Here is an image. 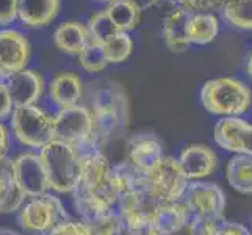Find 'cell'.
I'll return each mask as SVG.
<instances>
[{
	"label": "cell",
	"instance_id": "24",
	"mask_svg": "<svg viewBox=\"0 0 252 235\" xmlns=\"http://www.w3.org/2000/svg\"><path fill=\"white\" fill-rule=\"evenodd\" d=\"M229 185L241 195H252V157L233 155L225 167Z\"/></svg>",
	"mask_w": 252,
	"mask_h": 235
},
{
	"label": "cell",
	"instance_id": "14",
	"mask_svg": "<svg viewBox=\"0 0 252 235\" xmlns=\"http://www.w3.org/2000/svg\"><path fill=\"white\" fill-rule=\"evenodd\" d=\"M164 157L163 144L152 134H136L127 141V162L141 174L152 169Z\"/></svg>",
	"mask_w": 252,
	"mask_h": 235
},
{
	"label": "cell",
	"instance_id": "17",
	"mask_svg": "<svg viewBox=\"0 0 252 235\" xmlns=\"http://www.w3.org/2000/svg\"><path fill=\"white\" fill-rule=\"evenodd\" d=\"M143 185V174L138 171L132 163L123 160L111 165L108 172V191L115 204L119 199L133 193Z\"/></svg>",
	"mask_w": 252,
	"mask_h": 235
},
{
	"label": "cell",
	"instance_id": "25",
	"mask_svg": "<svg viewBox=\"0 0 252 235\" xmlns=\"http://www.w3.org/2000/svg\"><path fill=\"white\" fill-rule=\"evenodd\" d=\"M187 229L189 235H252L243 224L227 221L224 216L216 220H191Z\"/></svg>",
	"mask_w": 252,
	"mask_h": 235
},
{
	"label": "cell",
	"instance_id": "22",
	"mask_svg": "<svg viewBox=\"0 0 252 235\" xmlns=\"http://www.w3.org/2000/svg\"><path fill=\"white\" fill-rule=\"evenodd\" d=\"M88 41L90 36L85 25L72 21L62 24L54 33L55 46L69 55H79L83 47L88 44Z\"/></svg>",
	"mask_w": 252,
	"mask_h": 235
},
{
	"label": "cell",
	"instance_id": "9",
	"mask_svg": "<svg viewBox=\"0 0 252 235\" xmlns=\"http://www.w3.org/2000/svg\"><path fill=\"white\" fill-rule=\"evenodd\" d=\"M215 143L235 155L252 157V124L240 116L221 118L215 124Z\"/></svg>",
	"mask_w": 252,
	"mask_h": 235
},
{
	"label": "cell",
	"instance_id": "7",
	"mask_svg": "<svg viewBox=\"0 0 252 235\" xmlns=\"http://www.w3.org/2000/svg\"><path fill=\"white\" fill-rule=\"evenodd\" d=\"M144 187L158 202L180 201L189 180L182 172L177 159L164 155L152 169L143 174Z\"/></svg>",
	"mask_w": 252,
	"mask_h": 235
},
{
	"label": "cell",
	"instance_id": "11",
	"mask_svg": "<svg viewBox=\"0 0 252 235\" xmlns=\"http://www.w3.org/2000/svg\"><path fill=\"white\" fill-rule=\"evenodd\" d=\"M30 42L17 30H0V80L27 67Z\"/></svg>",
	"mask_w": 252,
	"mask_h": 235
},
{
	"label": "cell",
	"instance_id": "37",
	"mask_svg": "<svg viewBox=\"0 0 252 235\" xmlns=\"http://www.w3.org/2000/svg\"><path fill=\"white\" fill-rule=\"evenodd\" d=\"M246 72H248L249 78L252 80V52L249 54V57H248V62H246Z\"/></svg>",
	"mask_w": 252,
	"mask_h": 235
},
{
	"label": "cell",
	"instance_id": "35",
	"mask_svg": "<svg viewBox=\"0 0 252 235\" xmlns=\"http://www.w3.org/2000/svg\"><path fill=\"white\" fill-rule=\"evenodd\" d=\"M127 235H164L152 221H143L127 228Z\"/></svg>",
	"mask_w": 252,
	"mask_h": 235
},
{
	"label": "cell",
	"instance_id": "20",
	"mask_svg": "<svg viewBox=\"0 0 252 235\" xmlns=\"http://www.w3.org/2000/svg\"><path fill=\"white\" fill-rule=\"evenodd\" d=\"M185 33L189 44H208L220 33L218 16L215 13H189L185 25Z\"/></svg>",
	"mask_w": 252,
	"mask_h": 235
},
{
	"label": "cell",
	"instance_id": "2",
	"mask_svg": "<svg viewBox=\"0 0 252 235\" xmlns=\"http://www.w3.org/2000/svg\"><path fill=\"white\" fill-rule=\"evenodd\" d=\"M201 103L215 116H241L252 105V90L246 82L237 77L212 78L202 86Z\"/></svg>",
	"mask_w": 252,
	"mask_h": 235
},
{
	"label": "cell",
	"instance_id": "19",
	"mask_svg": "<svg viewBox=\"0 0 252 235\" xmlns=\"http://www.w3.org/2000/svg\"><path fill=\"white\" fill-rule=\"evenodd\" d=\"M58 10L60 0H17V17L27 27H44Z\"/></svg>",
	"mask_w": 252,
	"mask_h": 235
},
{
	"label": "cell",
	"instance_id": "4",
	"mask_svg": "<svg viewBox=\"0 0 252 235\" xmlns=\"http://www.w3.org/2000/svg\"><path fill=\"white\" fill-rule=\"evenodd\" d=\"M55 123V140L64 141L75 147L77 151L85 152L94 147L103 149V143L94 132V123L91 111L86 105H74L60 108L54 116Z\"/></svg>",
	"mask_w": 252,
	"mask_h": 235
},
{
	"label": "cell",
	"instance_id": "21",
	"mask_svg": "<svg viewBox=\"0 0 252 235\" xmlns=\"http://www.w3.org/2000/svg\"><path fill=\"white\" fill-rule=\"evenodd\" d=\"M152 223L164 235H174L187 228L189 223V216L187 213V208L180 201L160 202L154 210Z\"/></svg>",
	"mask_w": 252,
	"mask_h": 235
},
{
	"label": "cell",
	"instance_id": "1",
	"mask_svg": "<svg viewBox=\"0 0 252 235\" xmlns=\"http://www.w3.org/2000/svg\"><path fill=\"white\" fill-rule=\"evenodd\" d=\"M88 108L93 116L94 132L105 144L127 129V96L118 83H97L93 86Z\"/></svg>",
	"mask_w": 252,
	"mask_h": 235
},
{
	"label": "cell",
	"instance_id": "38",
	"mask_svg": "<svg viewBox=\"0 0 252 235\" xmlns=\"http://www.w3.org/2000/svg\"><path fill=\"white\" fill-rule=\"evenodd\" d=\"M0 235H22V234L17 231H13L10 228H0Z\"/></svg>",
	"mask_w": 252,
	"mask_h": 235
},
{
	"label": "cell",
	"instance_id": "34",
	"mask_svg": "<svg viewBox=\"0 0 252 235\" xmlns=\"http://www.w3.org/2000/svg\"><path fill=\"white\" fill-rule=\"evenodd\" d=\"M14 105L13 101L10 98V93H8V88L3 80H0V121L6 119L8 116H11Z\"/></svg>",
	"mask_w": 252,
	"mask_h": 235
},
{
	"label": "cell",
	"instance_id": "28",
	"mask_svg": "<svg viewBox=\"0 0 252 235\" xmlns=\"http://www.w3.org/2000/svg\"><path fill=\"white\" fill-rule=\"evenodd\" d=\"M79 63L86 72L91 74L100 72L110 65L105 55V49H103L102 44L94 41H88V44L79 54Z\"/></svg>",
	"mask_w": 252,
	"mask_h": 235
},
{
	"label": "cell",
	"instance_id": "16",
	"mask_svg": "<svg viewBox=\"0 0 252 235\" xmlns=\"http://www.w3.org/2000/svg\"><path fill=\"white\" fill-rule=\"evenodd\" d=\"M27 198L16 180L13 159L0 157V213H17Z\"/></svg>",
	"mask_w": 252,
	"mask_h": 235
},
{
	"label": "cell",
	"instance_id": "33",
	"mask_svg": "<svg viewBox=\"0 0 252 235\" xmlns=\"http://www.w3.org/2000/svg\"><path fill=\"white\" fill-rule=\"evenodd\" d=\"M17 17V0H0V27L11 24Z\"/></svg>",
	"mask_w": 252,
	"mask_h": 235
},
{
	"label": "cell",
	"instance_id": "36",
	"mask_svg": "<svg viewBox=\"0 0 252 235\" xmlns=\"http://www.w3.org/2000/svg\"><path fill=\"white\" fill-rule=\"evenodd\" d=\"M10 149V132L5 124L0 121V157H5Z\"/></svg>",
	"mask_w": 252,
	"mask_h": 235
},
{
	"label": "cell",
	"instance_id": "3",
	"mask_svg": "<svg viewBox=\"0 0 252 235\" xmlns=\"http://www.w3.org/2000/svg\"><path fill=\"white\" fill-rule=\"evenodd\" d=\"M46 176L49 190L57 193H72L80 180V154L79 151L60 140H52L38 151Z\"/></svg>",
	"mask_w": 252,
	"mask_h": 235
},
{
	"label": "cell",
	"instance_id": "23",
	"mask_svg": "<svg viewBox=\"0 0 252 235\" xmlns=\"http://www.w3.org/2000/svg\"><path fill=\"white\" fill-rule=\"evenodd\" d=\"M105 13L119 32L133 30L141 19V6L135 0H111Z\"/></svg>",
	"mask_w": 252,
	"mask_h": 235
},
{
	"label": "cell",
	"instance_id": "6",
	"mask_svg": "<svg viewBox=\"0 0 252 235\" xmlns=\"http://www.w3.org/2000/svg\"><path fill=\"white\" fill-rule=\"evenodd\" d=\"M14 138L30 149H41L55 140L54 116L36 105L14 107L10 116Z\"/></svg>",
	"mask_w": 252,
	"mask_h": 235
},
{
	"label": "cell",
	"instance_id": "26",
	"mask_svg": "<svg viewBox=\"0 0 252 235\" xmlns=\"http://www.w3.org/2000/svg\"><path fill=\"white\" fill-rule=\"evenodd\" d=\"M85 223L90 226L94 235H127L126 221L116 207Z\"/></svg>",
	"mask_w": 252,
	"mask_h": 235
},
{
	"label": "cell",
	"instance_id": "8",
	"mask_svg": "<svg viewBox=\"0 0 252 235\" xmlns=\"http://www.w3.org/2000/svg\"><path fill=\"white\" fill-rule=\"evenodd\" d=\"M180 202L187 208L189 221L222 218L225 210L224 191L213 182H189Z\"/></svg>",
	"mask_w": 252,
	"mask_h": 235
},
{
	"label": "cell",
	"instance_id": "29",
	"mask_svg": "<svg viewBox=\"0 0 252 235\" xmlns=\"http://www.w3.org/2000/svg\"><path fill=\"white\" fill-rule=\"evenodd\" d=\"M105 55L108 58V63H123L130 57L133 50V41L126 32H118L116 34L103 42Z\"/></svg>",
	"mask_w": 252,
	"mask_h": 235
},
{
	"label": "cell",
	"instance_id": "31",
	"mask_svg": "<svg viewBox=\"0 0 252 235\" xmlns=\"http://www.w3.org/2000/svg\"><path fill=\"white\" fill-rule=\"evenodd\" d=\"M174 3L188 13H216L222 10L225 0H174Z\"/></svg>",
	"mask_w": 252,
	"mask_h": 235
},
{
	"label": "cell",
	"instance_id": "30",
	"mask_svg": "<svg viewBox=\"0 0 252 235\" xmlns=\"http://www.w3.org/2000/svg\"><path fill=\"white\" fill-rule=\"evenodd\" d=\"M86 30H88L90 41L99 42V44H103V42L108 41L113 34H116L119 32L116 29V25L111 22V19L105 13V10L95 13L90 17Z\"/></svg>",
	"mask_w": 252,
	"mask_h": 235
},
{
	"label": "cell",
	"instance_id": "15",
	"mask_svg": "<svg viewBox=\"0 0 252 235\" xmlns=\"http://www.w3.org/2000/svg\"><path fill=\"white\" fill-rule=\"evenodd\" d=\"M188 16H189L188 11H185L184 8H180L174 2L168 6L166 13L163 16L161 32H163L164 42H166L168 49L176 52V54H182V52L188 50V47L191 46L185 33Z\"/></svg>",
	"mask_w": 252,
	"mask_h": 235
},
{
	"label": "cell",
	"instance_id": "39",
	"mask_svg": "<svg viewBox=\"0 0 252 235\" xmlns=\"http://www.w3.org/2000/svg\"><path fill=\"white\" fill-rule=\"evenodd\" d=\"M99 2H111V0H99Z\"/></svg>",
	"mask_w": 252,
	"mask_h": 235
},
{
	"label": "cell",
	"instance_id": "27",
	"mask_svg": "<svg viewBox=\"0 0 252 235\" xmlns=\"http://www.w3.org/2000/svg\"><path fill=\"white\" fill-rule=\"evenodd\" d=\"M221 13L232 27L252 30V0H225Z\"/></svg>",
	"mask_w": 252,
	"mask_h": 235
},
{
	"label": "cell",
	"instance_id": "13",
	"mask_svg": "<svg viewBox=\"0 0 252 235\" xmlns=\"http://www.w3.org/2000/svg\"><path fill=\"white\" fill-rule=\"evenodd\" d=\"M5 85L10 93L14 107L36 105L44 91V78L36 71L22 69V71L11 74L5 78Z\"/></svg>",
	"mask_w": 252,
	"mask_h": 235
},
{
	"label": "cell",
	"instance_id": "10",
	"mask_svg": "<svg viewBox=\"0 0 252 235\" xmlns=\"http://www.w3.org/2000/svg\"><path fill=\"white\" fill-rule=\"evenodd\" d=\"M17 185L25 198H36L49 193V182L39 154L21 152L13 159Z\"/></svg>",
	"mask_w": 252,
	"mask_h": 235
},
{
	"label": "cell",
	"instance_id": "32",
	"mask_svg": "<svg viewBox=\"0 0 252 235\" xmlns=\"http://www.w3.org/2000/svg\"><path fill=\"white\" fill-rule=\"evenodd\" d=\"M46 235H94L91 228L82 220H67L60 223Z\"/></svg>",
	"mask_w": 252,
	"mask_h": 235
},
{
	"label": "cell",
	"instance_id": "5",
	"mask_svg": "<svg viewBox=\"0 0 252 235\" xmlns=\"http://www.w3.org/2000/svg\"><path fill=\"white\" fill-rule=\"evenodd\" d=\"M71 220L66 205L60 198L44 193L29 198L17 210V223L24 232L30 235H46L60 223Z\"/></svg>",
	"mask_w": 252,
	"mask_h": 235
},
{
	"label": "cell",
	"instance_id": "12",
	"mask_svg": "<svg viewBox=\"0 0 252 235\" xmlns=\"http://www.w3.org/2000/svg\"><path fill=\"white\" fill-rule=\"evenodd\" d=\"M177 163L189 182L202 180L215 172L218 167L216 152L207 144H188L177 157Z\"/></svg>",
	"mask_w": 252,
	"mask_h": 235
},
{
	"label": "cell",
	"instance_id": "18",
	"mask_svg": "<svg viewBox=\"0 0 252 235\" xmlns=\"http://www.w3.org/2000/svg\"><path fill=\"white\" fill-rule=\"evenodd\" d=\"M49 94L60 108L79 105L83 98V82L74 72H60L50 80Z\"/></svg>",
	"mask_w": 252,
	"mask_h": 235
}]
</instances>
